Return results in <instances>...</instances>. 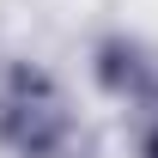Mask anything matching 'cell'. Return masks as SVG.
<instances>
[{"instance_id": "obj_1", "label": "cell", "mask_w": 158, "mask_h": 158, "mask_svg": "<svg viewBox=\"0 0 158 158\" xmlns=\"http://www.w3.org/2000/svg\"><path fill=\"white\" fill-rule=\"evenodd\" d=\"M6 134L31 158L55 152L61 134H67V116H61V103L49 98V85H43L37 73H19V85H12V98H6Z\"/></svg>"}]
</instances>
